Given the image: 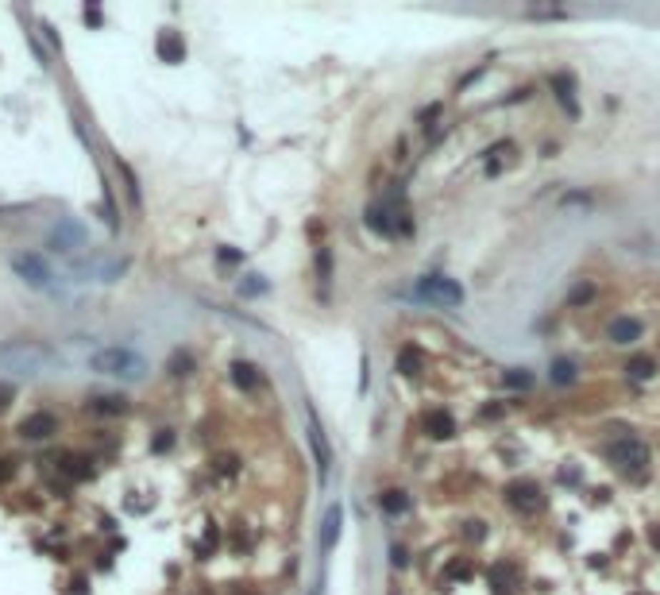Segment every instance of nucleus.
I'll return each instance as SVG.
<instances>
[{
	"mask_svg": "<svg viewBox=\"0 0 660 595\" xmlns=\"http://www.w3.org/2000/svg\"><path fill=\"white\" fill-rule=\"evenodd\" d=\"M0 364L20 375H39L54 364V352L39 340H8V344H0Z\"/></svg>",
	"mask_w": 660,
	"mask_h": 595,
	"instance_id": "1",
	"label": "nucleus"
},
{
	"mask_svg": "<svg viewBox=\"0 0 660 595\" xmlns=\"http://www.w3.org/2000/svg\"><path fill=\"white\" fill-rule=\"evenodd\" d=\"M89 367L97 375H112V379H128V383H139L147 375L143 356L131 352V348H101V352L89 356Z\"/></svg>",
	"mask_w": 660,
	"mask_h": 595,
	"instance_id": "2",
	"label": "nucleus"
},
{
	"mask_svg": "<svg viewBox=\"0 0 660 595\" xmlns=\"http://www.w3.org/2000/svg\"><path fill=\"white\" fill-rule=\"evenodd\" d=\"M606 456L614 460V468L618 471H626L629 479H641L649 471V460H653V452H649V445L641 437H618V441H610V449H606Z\"/></svg>",
	"mask_w": 660,
	"mask_h": 595,
	"instance_id": "3",
	"label": "nucleus"
},
{
	"mask_svg": "<svg viewBox=\"0 0 660 595\" xmlns=\"http://www.w3.org/2000/svg\"><path fill=\"white\" fill-rule=\"evenodd\" d=\"M12 267H16V275H20L27 286H35V290H54V275H51V267H46V259L39 251H24V255H16L12 259Z\"/></svg>",
	"mask_w": 660,
	"mask_h": 595,
	"instance_id": "4",
	"label": "nucleus"
},
{
	"mask_svg": "<svg viewBox=\"0 0 660 595\" xmlns=\"http://www.w3.org/2000/svg\"><path fill=\"white\" fill-rule=\"evenodd\" d=\"M417 298H425V301H436V306H464V290L456 286L452 279H440V275H429V279H421L417 282Z\"/></svg>",
	"mask_w": 660,
	"mask_h": 595,
	"instance_id": "5",
	"label": "nucleus"
},
{
	"mask_svg": "<svg viewBox=\"0 0 660 595\" xmlns=\"http://www.w3.org/2000/svg\"><path fill=\"white\" fill-rule=\"evenodd\" d=\"M506 503L518 510V514H533L541 506V484L537 479H514V484H506Z\"/></svg>",
	"mask_w": 660,
	"mask_h": 595,
	"instance_id": "6",
	"label": "nucleus"
},
{
	"mask_svg": "<svg viewBox=\"0 0 660 595\" xmlns=\"http://www.w3.org/2000/svg\"><path fill=\"white\" fill-rule=\"evenodd\" d=\"M85 244H89V240H85V229L74 221V216H66V221H59L51 229V248L54 251H81Z\"/></svg>",
	"mask_w": 660,
	"mask_h": 595,
	"instance_id": "7",
	"label": "nucleus"
},
{
	"mask_svg": "<svg viewBox=\"0 0 660 595\" xmlns=\"http://www.w3.org/2000/svg\"><path fill=\"white\" fill-rule=\"evenodd\" d=\"M20 433L27 441H46V437L59 433V418H54L51 410H35V414H27V418L20 421Z\"/></svg>",
	"mask_w": 660,
	"mask_h": 595,
	"instance_id": "8",
	"label": "nucleus"
},
{
	"mask_svg": "<svg viewBox=\"0 0 660 595\" xmlns=\"http://www.w3.org/2000/svg\"><path fill=\"white\" fill-rule=\"evenodd\" d=\"M421 429H425L433 441H448V437L456 433V421H452V414H444V410H425V418H421Z\"/></svg>",
	"mask_w": 660,
	"mask_h": 595,
	"instance_id": "9",
	"label": "nucleus"
},
{
	"mask_svg": "<svg viewBox=\"0 0 660 595\" xmlns=\"http://www.w3.org/2000/svg\"><path fill=\"white\" fill-rule=\"evenodd\" d=\"M610 344H634V340H641V321L637 317H618L614 325L606 329Z\"/></svg>",
	"mask_w": 660,
	"mask_h": 595,
	"instance_id": "10",
	"label": "nucleus"
},
{
	"mask_svg": "<svg viewBox=\"0 0 660 595\" xmlns=\"http://www.w3.org/2000/svg\"><path fill=\"white\" fill-rule=\"evenodd\" d=\"M155 51H159L162 62H181V59H186V43H181L178 31H162L159 43H155Z\"/></svg>",
	"mask_w": 660,
	"mask_h": 595,
	"instance_id": "11",
	"label": "nucleus"
},
{
	"mask_svg": "<svg viewBox=\"0 0 660 595\" xmlns=\"http://www.w3.org/2000/svg\"><path fill=\"white\" fill-rule=\"evenodd\" d=\"M54 464H59V471L66 479H89V460L78 456V452H62Z\"/></svg>",
	"mask_w": 660,
	"mask_h": 595,
	"instance_id": "12",
	"label": "nucleus"
},
{
	"mask_svg": "<svg viewBox=\"0 0 660 595\" xmlns=\"http://www.w3.org/2000/svg\"><path fill=\"white\" fill-rule=\"evenodd\" d=\"M340 522H344V510H340V506H329V514H324V526H321V549H332V545H336Z\"/></svg>",
	"mask_w": 660,
	"mask_h": 595,
	"instance_id": "13",
	"label": "nucleus"
},
{
	"mask_svg": "<svg viewBox=\"0 0 660 595\" xmlns=\"http://www.w3.org/2000/svg\"><path fill=\"white\" fill-rule=\"evenodd\" d=\"M232 383L240 386V391H259V367H251V364H244V360H236L232 364Z\"/></svg>",
	"mask_w": 660,
	"mask_h": 595,
	"instance_id": "14",
	"label": "nucleus"
},
{
	"mask_svg": "<svg viewBox=\"0 0 660 595\" xmlns=\"http://www.w3.org/2000/svg\"><path fill=\"white\" fill-rule=\"evenodd\" d=\"M626 375H629V379H637V383L653 379V375H656V360H653V356H629V360H626Z\"/></svg>",
	"mask_w": 660,
	"mask_h": 595,
	"instance_id": "15",
	"label": "nucleus"
},
{
	"mask_svg": "<svg viewBox=\"0 0 660 595\" xmlns=\"http://www.w3.org/2000/svg\"><path fill=\"white\" fill-rule=\"evenodd\" d=\"M552 89H556L560 105L568 109L571 116H579V105H576V97H571V78H564V74H552Z\"/></svg>",
	"mask_w": 660,
	"mask_h": 595,
	"instance_id": "16",
	"label": "nucleus"
},
{
	"mask_svg": "<svg viewBox=\"0 0 660 595\" xmlns=\"http://www.w3.org/2000/svg\"><path fill=\"white\" fill-rule=\"evenodd\" d=\"M379 506L386 510V514H406V510H409V495H406V491H382Z\"/></svg>",
	"mask_w": 660,
	"mask_h": 595,
	"instance_id": "17",
	"label": "nucleus"
},
{
	"mask_svg": "<svg viewBox=\"0 0 660 595\" xmlns=\"http://www.w3.org/2000/svg\"><path fill=\"white\" fill-rule=\"evenodd\" d=\"M89 410L97 414V418H116V414H124V399H116V394H104V399L89 402Z\"/></svg>",
	"mask_w": 660,
	"mask_h": 595,
	"instance_id": "18",
	"label": "nucleus"
},
{
	"mask_svg": "<svg viewBox=\"0 0 660 595\" xmlns=\"http://www.w3.org/2000/svg\"><path fill=\"white\" fill-rule=\"evenodd\" d=\"M309 441H313V452H317V460H321V471H329V464H332V452H329V441H324V433L317 429V425H313Z\"/></svg>",
	"mask_w": 660,
	"mask_h": 595,
	"instance_id": "19",
	"label": "nucleus"
},
{
	"mask_svg": "<svg viewBox=\"0 0 660 595\" xmlns=\"http://www.w3.org/2000/svg\"><path fill=\"white\" fill-rule=\"evenodd\" d=\"M398 371L401 375H417L421 371V352H417V348H401V352H398Z\"/></svg>",
	"mask_w": 660,
	"mask_h": 595,
	"instance_id": "20",
	"label": "nucleus"
},
{
	"mask_svg": "<svg viewBox=\"0 0 660 595\" xmlns=\"http://www.w3.org/2000/svg\"><path fill=\"white\" fill-rule=\"evenodd\" d=\"M552 383H556V386L576 383V364H571V360H556V364H552Z\"/></svg>",
	"mask_w": 660,
	"mask_h": 595,
	"instance_id": "21",
	"label": "nucleus"
},
{
	"mask_svg": "<svg viewBox=\"0 0 660 595\" xmlns=\"http://www.w3.org/2000/svg\"><path fill=\"white\" fill-rule=\"evenodd\" d=\"M591 298H595V282H579V286L568 294V306H587Z\"/></svg>",
	"mask_w": 660,
	"mask_h": 595,
	"instance_id": "22",
	"label": "nucleus"
},
{
	"mask_svg": "<svg viewBox=\"0 0 660 595\" xmlns=\"http://www.w3.org/2000/svg\"><path fill=\"white\" fill-rule=\"evenodd\" d=\"M170 371H174V375H189V371H194V356H189V352H174V356H170Z\"/></svg>",
	"mask_w": 660,
	"mask_h": 595,
	"instance_id": "23",
	"label": "nucleus"
},
{
	"mask_svg": "<svg viewBox=\"0 0 660 595\" xmlns=\"http://www.w3.org/2000/svg\"><path fill=\"white\" fill-rule=\"evenodd\" d=\"M116 170L124 174V182H128V194H131V201L139 205V182H136V174H131V166H128V163H120V159H116Z\"/></svg>",
	"mask_w": 660,
	"mask_h": 595,
	"instance_id": "24",
	"label": "nucleus"
},
{
	"mask_svg": "<svg viewBox=\"0 0 660 595\" xmlns=\"http://www.w3.org/2000/svg\"><path fill=\"white\" fill-rule=\"evenodd\" d=\"M317 275H321V282L332 279V255H329V248H317Z\"/></svg>",
	"mask_w": 660,
	"mask_h": 595,
	"instance_id": "25",
	"label": "nucleus"
},
{
	"mask_svg": "<svg viewBox=\"0 0 660 595\" xmlns=\"http://www.w3.org/2000/svg\"><path fill=\"white\" fill-rule=\"evenodd\" d=\"M506 386H514V391H525V386H533V375H529V371H506Z\"/></svg>",
	"mask_w": 660,
	"mask_h": 595,
	"instance_id": "26",
	"label": "nucleus"
},
{
	"mask_svg": "<svg viewBox=\"0 0 660 595\" xmlns=\"http://www.w3.org/2000/svg\"><path fill=\"white\" fill-rule=\"evenodd\" d=\"M266 290V282L259 275H247V282H240V294H263Z\"/></svg>",
	"mask_w": 660,
	"mask_h": 595,
	"instance_id": "27",
	"label": "nucleus"
},
{
	"mask_svg": "<svg viewBox=\"0 0 660 595\" xmlns=\"http://www.w3.org/2000/svg\"><path fill=\"white\" fill-rule=\"evenodd\" d=\"M448 576H452V580H467V576H471V561H452L448 564Z\"/></svg>",
	"mask_w": 660,
	"mask_h": 595,
	"instance_id": "28",
	"label": "nucleus"
},
{
	"mask_svg": "<svg viewBox=\"0 0 660 595\" xmlns=\"http://www.w3.org/2000/svg\"><path fill=\"white\" fill-rule=\"evenodd\" d=\"M216 471L220 476H236V456H216Z\"/></svg>",
	"mask_w": 660,
	"mask_h": 595,
	"instance_id": "29",
	"label": "nucleus"
},
{
	"mask_svg": "<svg viewBox=\"0 0 660 595\" xmlns=\"http://www.w3.org/2000/svg\"><path fill=\"white\" fill-rule=\"evenodd\" d=\"M170 445H174V437H170V433H166V429H162V433H159V437H155V445H151V449H155V452H166Z\"/></svg>",
	"mask_w": 660,
	"mask_h": 595,
	"instance_id": "30",
	"label": "nucleus"
},
{
	"mask_svg": "<svg viewBox=\"0 0 660 595\" xmlns=\"http://www.w3.org/2000/svg\"><path fill=\"white\" fill-rule=\"evenodd\" d=\"M464 534H467V537H475V541H483V534H486V530H483V522H467V530H464Z\"/></svg>",
	"mask_w": 660,
	"mask_h": 595,
	"instance_id": "31",
	"label": "nucleus"
},
{
	"mask_svg": "<svg viewBox=\"0 0 660 595\" xmlns=\"http://www.w3.org/2000/svg\"><path fill=\"white\" fill-rule=\"evenodd\" d=\"M220 263H240V251H232V248H220Z\"/></svg>",
	"mask_w": 660,
	"mask_h": 595,
	"instance_id": "32",
	"label": "nucleus"
},
{
	"mask_svg": "<svg viewBox=\"0 0 660 595\" xmlns=\"http://www.w3.org/2000/svg\"><path fill=\"white\" fill-rule=\"evenodd\" d=\"M394 564H398V569H406V564H409V556H406L401 545H394Z\"/></svg>",
	"mask_w": 660,
	"mask_h": 595,
	"instance_id": "33",
	"label": "nucleus"
},
{
	"mask_svg": "<svg viewBox=\"0 0 660 595\" xmlns=\"http://www.w3.org/2000/svg\"><path fill=\"white\" fill-rule=\"evenodd\" d=\"M85 20H89V24H101V8H85Z\"/></svg>",
	"mask_w": 660,
	"mask_h": 595,
	"instance_id": "34",
	"label": "nucleus"
},
{
	"mask_svg": "<svg viewBox=\"0 0 660 595\" xmlns=\"http://www.w3.org/2000/svg\"><path fill=\"white\" fill-rule=\"evenodd\" d=\"M649 541H653V549H660V526H653V530H649Z\"/></svg>",
	"mask_w": 660,
	"mask_h": 595,
	"instance_id": "35",
	"label": "nucleus"
},
{
	"mask_svg": "<svg viewBox=\"0 0 660 595\" xmlns=\"http://www.w3.org/2000/svg\"><path fill=\"white\" fill-rule=\"evenodd\" d=\"M12 476V468H8V460H0V479H8Z\"/></svg>",
	"mask_w": 660,
	"mask_h": 595,
	"instance_id": "36",
	"label": "nucleus"
}]
</instances>
